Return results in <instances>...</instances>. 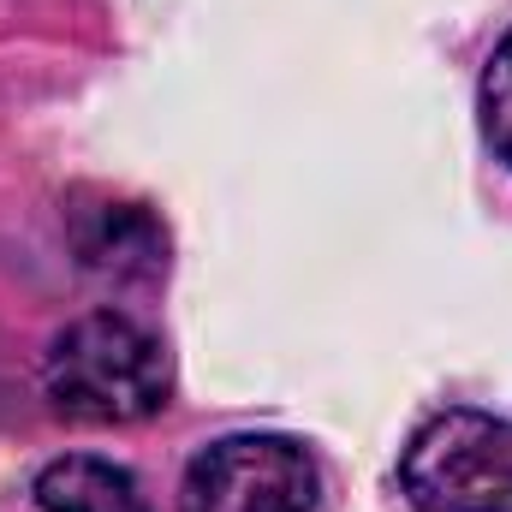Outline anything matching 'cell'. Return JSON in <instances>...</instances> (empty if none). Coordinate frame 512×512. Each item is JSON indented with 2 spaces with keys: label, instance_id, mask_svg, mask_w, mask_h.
I'll use <instances>...</instances> for the list:
<instances>
[{
  "label": "cell",
  "instance_id": "8992f818",
  "mask_svg": "<svg viewBox=\"0 0 512 512\" xmlns=\"http://www.w3.org/2000/svg\"><path fill=\"white\" fill-rule=\"evenodd\" d=\"M477 120H483V143L495 149V161L512 167V30L495 42L483 84H477Z\"/></svg>",
  "mask_w": 512,
  "mask_h": 512
},
{
  "label": "cell",
  "instance_id": "277c9868",
  "mask_svg": "<svg viewBox=\"0 0 512 512\" xmlns=\"http://www.w3.org/2000/svg\"><path fill=\"white\" fill-rule=\"evenodd\" d=\"M72 245L78 262L114 286L155 280L167 268V227L143 203H96L72 215Z\"/></svg>",
  "mask_w": 512,
  "mask_h": 512
},
{
  "label": "cell",
  "instance_id": "6da1fadb",
  "mask_svg": "<svg viewBox=\"0 0 512 512\" xmlns=\"http://www.w3.org/2000/svg\"><path fill=\"white\" fill-rule=\"evenodd\" d=\"M42 387L66 417L84 423H143L167 405L173 364L167 346L120 310H90L54 334L42 358Z\"/></svg>",
  "mask_w": 512,
  "mask_h": 512
},
{
  "label": "cell",
  "instance_id": "3957f363",
  "mask_svg": "<svg viewBox=\"0 0 512 512\" xmlns=\"http://www.w3.org/2000/svg\"><path fill=\"white\" fill-rule=\"evenodd\" d=\"M316 465L286 435H227L185 465L179 512H310Z\"/></svg>",
  "mask_w": 512,
  "mask_h": 512
},
{
  "label": "cell",
  "instance_id": "5b68a950",
  "mask_svg": "<svg viewBox=\"0 0 512 512\" xmlns=\"http://www.w3.org/2000/svg\"><path fill=\"white\" fill-rule=\"evenodd\" d=\"M30 495H36L42 512H149L126 465L90 459V453H66V459L42 465Z\"/></svg>",
  "mask_w": 512,
  "mask_h": 512
},
{
  "label": "cell",
  "instance_id": "7a4b0ae2",
  "mask_svg": "<svg viewBox=\"0 0 512 512\" xmlns=\"http://www.w3.org/2000/svg\"><path fill=\"white\" fill-rule=\"evenodd\" d=\"M399 489L417 512H512V417L435 411L399 453Z\"/></svg>",
  "mask_w": 512,
  "mask_h": 512
}]
</instances>
